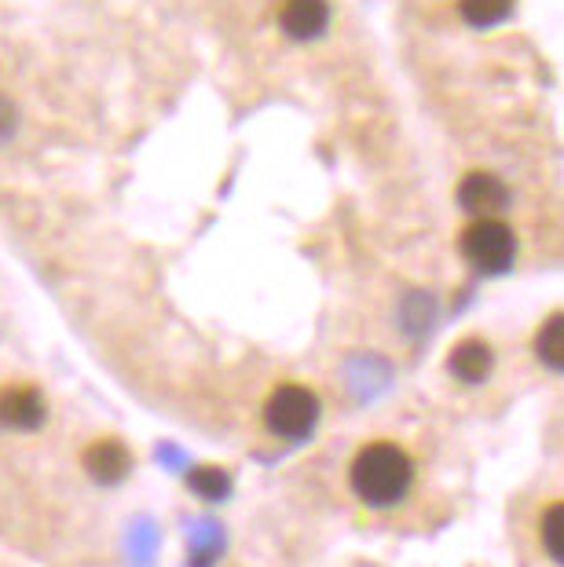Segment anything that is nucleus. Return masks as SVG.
I'll return each instance as SVG.
<instances>
[{"mask_svg":"<svg viewBox=\"0 0 564 567\" xmlns=\"http://www.w3.org/2000/svg\"><path fill=\"white\" fill-rule=\"evenodd\" d=\"M348 484H352L356 498L370 505V509H392L396 502L407 498V491L414 484V462L396 443H370L352 457Z\"/></svg>","mask_w":564,"mask_h":567,"instance_id":"f257e3e1","label":"nucleus"},{"mask_svg":"<svg viewBox=\"0 0 564 567\" xmlns=\"http://www.w3.org/2000/svg\"><path fill=\"white\" fill-rule=\"evenodd\" d=\"M462 257L480 275H506L517 260V235L502 220H473L459 238Z\"/></svg>","mask_w":564,"mask_h":567,"instance_id":"f03ea898","label":"nucleus"},{"mask_svg":"<svg viewBox=\"0 0 564 567\" xmlns=\"http://www.w3.org/2000/svg\"><path fill=\"white\" fill-rule=\"evenodd\" d=\"M319 421V400L305 384H283L264 403V425L279 440H305L316 432Z\"/></svg>","mask_w":564,"mask_h":567,"instance_id":"7ed1b4c3","label":"nucleus"},{"mask_svg":"<svg viewBox=\"0 0 564 567\" xmlns=\"http://www.w3.org/2000/svg\"><path fill=\"white\" fill-rule=\"evenodd\" d=\"M459 205L470 216H480V220H499V213L510 205V187L495 173L473 168L459 184Z\"/></svg>","mask_w":564,"mask_h":567,"instance_id":"20e7f679","label":"nucleus"},{"mask_svg":"<svg viewBox=\"0 0 564 567\" xmlns=\"http://www.w3.org/2000/svg\"><path fill=\"white\" fill-rule=\"evenodd\" d=\"M44 395L33 384H8V389H0V429L33 432L44 425Z\"/></svg>","mask_w":564,"mask_h":567,"instance_id":"39448f33","label":"nucleus"},{"mask_svg":"<svg viewBox=\"0 0 564 567\" xmlns=\"http://www.w3.org/2000/svg\"><path fill=\"white\" fill-rule=\"evenodd\" d=\"M279 27L294 41H316L330 27V4L327 0H283Z\"/></svg>","mask_w":564,"mask_h":567,"instance_id":"423d86ee","label":"nucleus"},{"mask_svg":"<svg viewBox=\"0 0 564 567\" xmlns=\"http://www.w3.org/2000/svg\"><path fill=\"white\" fill-rule=\"evenodd\" d=\"M81 465H85V473L95 480V484L114 487L129 476L132 454H129V446L117 440H95L85 446V454H81Z\"/></svg>","mask_w":564,"mask_h":567,"instance_id":"0eeeda50","label":"nucleus"},{"mask_svg":"<svg viewBox=\"0 0 564 567\" xmlns=\"http://www.w3.org/2000/svg\"><path fill=\"white\" fill-rule=\"evenodd\" d=\"M448 370L465 384H480L491 378V370H495V352H491V344L480 341V337H465V341L451 348Z\"/></svg>","mask_w":564,"mask_h":567,"instance_id":"6e6552de","label":"nucleus"},{"mask_svg":"<svg viewBox=\"0 0 564 567\" xmlns=\"http://www.w3.org/2000/svg\"><path fill=\"white\" fill-rule=\"evenodd\" d=\"M459 11L470 27L488 30V27H499V22L510 19L513 0H459Z\"/></svg>","mask_w":564,"mask_h":567,"instance_id":"1a4fd4ad","label":"nucleus"},{"mask_svg":"<svg viewBox=\"0 0 564 567\" xmlns=\"http://www.w3.org/2000/svg\"><path fill=\"white\" fill-rule=\"evenodd\" d=\"M535 352L550 370L564 367V316L561 311L543 322V330H539V337H535Z\"/></svg>","mask_w":564,"mask_h":567,"instance_id":"9d476101","label":"nucleus"},{"mask_svg":"<svg viewBox=\"0 0 564 567\" xmlns=\"http://www.w3.org/2000/svg\"><path fill=\"white\" fill-rule=\"evenodd\" d=\"M187 484L198 498H206V502H224L227 494H232V476L217 465H198L195 473L187 476Z\"/></svg>","mask_w":564,"mask_h":567,"instance_id":"9b49d317","label":"nucleus"},{"mask_svg":"<svg viewBox=\"0 0 564 567\" xmlns=\"http://www.w3.org/2000/svg\"><path fill=\"white\" fill-rule=\"evenodd\" d=\"M543 546L550 553V560H564V505H550L543 513Z\"/></svg>","mask_w":564,"mask_h":567,"instance_id":"f8f14e48","label":"nucleus"}]
</instances>
